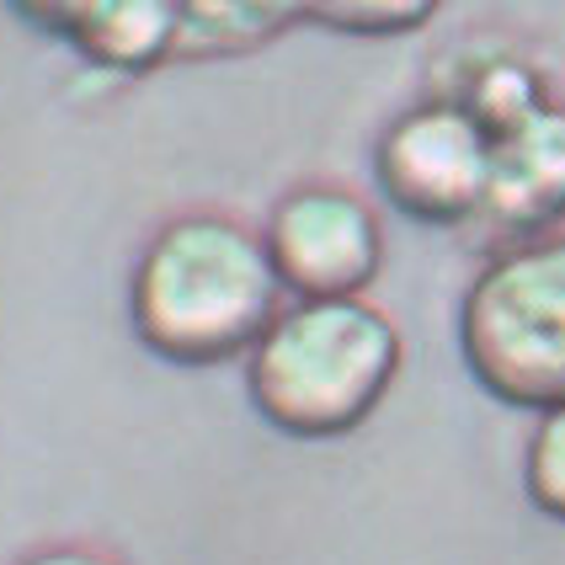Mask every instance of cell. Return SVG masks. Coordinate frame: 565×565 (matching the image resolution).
<instances>
[{
  "label": "cell",
  "instance_id": "4",
  "mask_svg": "<svg viewBox=\"0 0 565 565\" xmlns=\"http://www.w3.org/2000/svg\"><path fill=\"white\" fill-rule=\"evenodd\" d=\"M374 182L411 224H475L491 198V134L465 113V102H416L379 134Z\"/></svg>",
  "mask_w": 565,
  "mask_h": 565
},
{
  "label": "cell",
  "instance_id": "3",
  "mask_svg": "<svg viewBox=\"0 0 565 565\" xmlns=\"http://www.w3.org/2000/svg\"><path fill=\"white\" fill-rule=\"evenodd\" d=\"M470 379L502 406L565 411V235L491 256L459 305Z\"/></svg>",
  "mask_w": 565,
  "mask_h": 565
},
{
  "label": "cell",
  "instance_id": "10",
  "mask_svg": "<svg viewBox=\"0 0 565 565\" xmlns=\"http://www.w3.org/2000/svg\"><path fill=\"white\" fill-rule=\"evenodd\" d=\"M305 22H320V28L352 32V38H395V32H416L433 22V6L411 0V6H310Z\"/></svg>",
  "mask_w": 565,
  "mask_h": 565
},
{
  "label": "cell",
  "instance_id": "11",
  "mask_svg": "<svg viewBox=\"0 0 565 565\" xmlns=\"http://www.w3.org/2000/svg\"><path fill=\"white\" fill-rule=\"evenodd\" d=\"M17 565H124L113 550H96V544H43L22 555Z\"/></svg>",
  "mask_w": 565,
  "mask_h": 565
},
{
  "label": "cell",
  "instance_id": "6",
  "mask_svg": "<svg viewBox=\"0 0 565 565\" xmlns=\"http://www.w3.org/2000/svg\"><path fill=\"white\" fill-rule=\"evenodd\" d=\"M480 220L512 246L539 241L565 220V107L544 102L491 134V198Z\"/></svg>",
  "mask_w": 565,
  "mask_h": 565
},
{
  "label": "cell",
  "instance_id": "9",
  "mask_svg": "<svg viewBox=\"0 0 565 565\" xmlns=\"http://www.w3.org/2000/svg\"><path fill=\"white\" fill-rule=\"evenodd\" d=\"M523 497L550 523H565V411L539 416L534 438L523 448Z\"/></svg>",
  "mask_w": 565,
  "mask_h": 565
},
{
  "label": "cell",
  "instance_id": "7",
  "mask_svg": "<svg viewBox=\"0 0 565 565\" xmlns=\"http://www.w3.org/2000/svg\"><path fill=\"white\" fill-rule=\"evenodd\" d=\"M32 28L54 32L64 43H75L96 70L113 75H145L156 64L177 60V6H150V0H128V6H22Z\"/></svg>",
  "mask_w": 565,
  "mask_h": 565
},
{
  "label": "cell",
  "instance_id": "5",
  "mask_svg": "<svg viewBox=\"0 0 565 565\" xmlns=\"http://www.w3.org/2000/svg\"><path fill=\"white\" fill-rule=\"evenodd\" d=\"M262 246L288 299H363L384 267V224L342 182H299L273 203Z\"/></svg>",
  "mask_w": 565,
  "mask_h": 565
},
{
  "label": "cell",
  "instance_id": "2",
  "mask_svg": "<svg viewBox=\"0 0 565 565\" xmlns=\"http://www.w3.org/2000/svg\"><path fill=\"white\" fill-rule=\"evenodd\" d=\"M406 347L369 299H294L246 358L256 416L299 443L358 433L395 390Z\"/></svg>",
  "mask_w": 565,
  "mask_h": 565
},
{
  "label": "cell",
  "instance_id": "1",
  "mask_svg": "<svg viewBox=\"0 0 565 565\" xmlns=\"http://www.w3.org/2000/svg\"><path fill=\"white\" fill-rule=\"evenodd\" d=\"M282 299L288 294L262 246V230L220 209L166 220L145 241L128 278L134 337L182 369L252 358V347L282 315Z\"/></svg>",
  "mask_w": 565,
  "mask_h": 565
},
{
  "label": "cell",
  "instance_id": "8",
  "mask_svg": "<svg viewBox=\"0 0 565 565\" xmlns=\"http://www.w3.org/2000/svg\"><path fill=\"white\" fill-rule=\"evenodd\" d=\"M294 22H305V11L288 6H177V60L252 54Z\"/></svg>",
  "mask_w": 565,
  "mask_h": 565
}]
</instances>
